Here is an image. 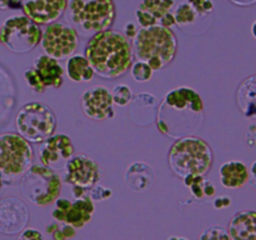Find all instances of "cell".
Wrapping results in <instances>:
<instances>
[{"label": "cell", "mask_w": 256, "mask_h": 240, "mask_svg": "<svg viewBox=\"0 0 256 240\" xmlns=\"http://www.w3.org/2000/svg\"><path fill=\"white\" fill-rule=\"evenodd\" d=\"M90 190V194L88 196L92 200V202H102V200L108 199L109 196H112V189L109 188H104L102 185H95Z\"/></svg>", "instance_id": "33"}, {"label": "cell", "mask_w": 256, "mask_h": 240, "mask_svg": "<svg viewBox=\"0 0 256 240\" xmlns=\"http://www.w3.org/2000/svg\"><path fill=\"white\" fill-rule=\"evenodd\" d=\"M182 180H184L185 186L189 188L192 196L196 199H204V198L209 199V198L214 196L216 192L212 182L205 179L202 175H189Z\"/></svg>", "instance_id": "26"}, {"label": "cell", "mask_w": 256, "mask_h": 240, "mask_svg": "<svg viewBox=\"0 0 256 240\" xmlns=\"http://www.w3.org/2000/svg\"><path fill=\"white\" fill-rule=\"evenodd\" d=\"M24 78L25 82H28V85H29V88L32 90L34 94H42V92L46 90V88H45L44 85H42V82H40L39 76H38L34 68H29V69L25 70Z\"/></svg>", "instance_id": "30"}, {"label": "cell", "mask_w": 256, "mask_h": 240, "mask_svg": "<svg viewBox=\"0 0 256 240\" xmlns=\"http://www.w3.org/2000/svg\"><path fill=\"white\" fill-rule=\"evenodd\" d=\"M158 24L162 25V26L170 28V29H172V25H175V19H174V15H172V12H166V14H165L164 16L159 20V22H158Z\"/></svg>", "instance_id": "37"}, {"label": "cell", "mask_w": 256, "mask_h": 240, "mask_svg": "<svg viewBox=\"0 0 256 240\" xmlns=\"http://www.w3.org/2000/svg\"><path fill=\"white\" fill-rule=\"evenodd\" d=\"M220 182L228 189H239L249 182L250 172L246 165L238 160L226 162L220 166Z\"/></svg>", "instance_id": "21"}, {"label": "cell", "mask_w": 256, "mask_h": 240, "mask_svg": "<svg viewBox=\"0 0 256 240\" xmlns=\"http://www.w3.org/2000/svg\"><path fill=\"white\" fill-rule=\"evenodd\" d=\"M68 0H22V10L38 25L56 22L66 10Z\"/></svg>", "instance_id": "16"}, {"label": "cell", "mask_w": 256, "mask_h": 240, "mask_svg": "<svg viewBox=\"0 0 256 240\" xmlns=\"http://www.w3.org/2000/svg\"><path fill=\"white\" fill-rule=\"evenodd\" d=\"M66 74L74 82H88L94 78V70L84 55H72L68 60Z\"/></svg>", "instance_id": "25"}, {"label": "cell", "mask_w": 256, "mask_h": 240, "mask_svg": "<svg viewBox=\"0 0 256 240\" xmlns=\"http://www.w3.org/2000/svg\"><path fill=\"white\" fill-rule=\"evenodd\" d=\"M58 120L48 105L32 102L22 105L15 116L18 134L29 142H42L54 135Z\"/></svg>", "instance_id": "8"}, {"label": "cell", "mask_w": 256, "mask_h": 240, "mask_svg": "<svg viewBox=\"0 0 256 240\" xmlns=\"http://www.w3.org/2000/svg\"><path fill=\"white\" fill-rule=\"evenodd\" d=\"M29 209L20 199L6 196L0 199V232L14 235L26 228Z\"/></svg>", "instance_id": "14"}, {"label": "cell", "mask_w": 256, "mask_h": 240, "mask_svg": "<svg viewBox=\"0 0 256 240\" xmlns=\"http://www.w3.org/2000/svg\"><path fill=\"white\" fill-rule=\"evenodd\" d=\"M178 54V39L170 28L156 24L142 28L134 38V54L139 62H144L152 70H162L175 59Z\"/></svg>", "instance_id": "3"}, {"label": "cell", "mask_w": 256, "mask_h": 240, "mask_svg": "<svg viewBox=\"0 0 256 240\" xmlns=\"http://www.w3.org/2000/svg\"><path fill=\"white\" fill-rule=\"evenodd\" d=\"M64 182L72 186H80L85 190L92 189L102 178V168L96 162L86 155L72 156L64 168Z\"/></svg>", "instance_id": "12"}, {"label": "cell", "mask_w": 256, "mask_h": 240, "mask_svg": "<svg viewBox=\"0 0 256 240\" xmlns=\"http://www.w3.org/2000/svg\"><path fill=\"white\" fill-rule=\"evenodd\" d=\"M132 78L136 82H146L152 78L154 70L144 62H136L135 64H132Z\"/></svg>", "instance_id": "28"}, {"label": "cell", "mask_w": 256, "mask_h": 240, "mask_svg": "<svg viewBox=\"0 0 256 240\" xmlns=\"http://www.w3.org/2000/svg\"><path fill=\"white\" fill-rule=\"evenodd\" d=\"M85 194H86V190L85 189H82V188L80 186H72V195H74L75 199H76V198L84 196Z\"/></svg>", "instance_id": "42"}, {"label": "cell", "mask_w": 256, "mask_h": 240, "mask_svg": "<svg viewBox=\"0 0 256 240\" xmlns=\"http://www.w3.org/2000/svg\"><path fill=\"white\" fill-rule=\"evenodd\" d=\"M34 152L28 140L15 132L0 134V174L2 184H14L32 165Z\"/></svg>", "instance_id": "6"}, {"label": "cell", "mask_w": 256, "mask_h": 240, "mask_svg": "<svg viewBox=\"0 0 256 240\" xmlns=\"http://www.w3.org/2000/svg\"><path fill=\"white\" fill-rule=\"evenodd\" d=\"M255 166H256V162H254L252 165V169L249 172H252V176H249V182H252V186H255Z\"/></svg>", "instance_id": "44"}, {"label": "cell", "mask_w": 256, "mask_h": 240, "mask_svg": "<svg viewBox=\"0 0 256 240\" xmlns=\"http://www.w3.org/2000/svg\"><path fill=\"white\" fill-rule=\"evenodd\" d=\"M42 29L25 15H12L0 26V44L15 54H25L39 45Z\"/></svg>", "instance_id": "9"}, {"label": "cell", "mask_w": 256, "mask_h": 240, "mask_svg": "<svg viewBox=\"0 0 256 240\" xmlns=\"http://www.w3.org/2000/svg\"><path fill=\"white\" fill-rule=\"evenodd\" d=\"M52 238H54V240H66L64 234H62V232L60 230V226H58V229L52 232Z\"/></svg>", "instance_id": "43"}, {"label": "cell", "mask_w": 256, "mask_h": 240, "mask_svg": "<svg viewBox=\"0 0 256 240\" xmlns=\"http://www.w3.org/2000/svg\"><path fill=\"white\" fill-rule=\"evenodd\" d=\"M32 68L35 69L40 82H42L45 88L52 86L54 89L62 88V82H64V80H62L64 69L60 65L59 60H55L48 55L42 54L34 60V66Z\"/></svg>", "instance_id": "18"}, {"label": "cell", "mask_w": 256, "mask_h": 240, "mask_svg": "<svg viewBox=\"0 0 256 240\" xmlns=\"http://www.w3.org/2000/svg\"><path fill=\"white\" fill-rule=\"evenodd\" d=\"M169 240H189L186 238H182V236H170Z\"/></svg>", "instance_id": "46"}, {"label": "cell", "mask_w": 256, "mask_h": 240, "mask_svg": "<svg viewBox=\"0 0 256 240\" xmlns=\"http://www.w3.org/2000/svg\"><path fill=\"white\" fill-rule=\"evenodd\" d=\"M112 92L102 85L89 88L82 96V109L88 118L96 122L114 116Z\"/></svg>", "instance_id": "15"}, {"label": "cell", "mask_w": 256, "mask_h": 240, "mask_svg": "<svg viewBox=\"0 0 256 240\" xmlns=\"http://www.w3.org/2000/svg\"><path fill=\"white\" fill-rule=\"evenodd\" d=\"M212 205H214L216 209H224V208H228L232 205V198L219 196V198H216V199H214Z\"/></svg>", "instance_id": "36"}, {"label": "cell", "mask_w": 256, "mask_h": 240, "mask_svg": "<svg viewBox=\"0 0 256 240\" xmlns=\"http://www.w3.org/2000/svg\"><path fill=\"white\" fill-rule=\"evenodd\" d=\"M232 4L239 5V6H250V5H254L256 0H230Z\"/></svg>", "instance_id": "41"}, {"label": "cell", "mask_w": 256, "mask_h": 240, "mask_svg": "<svg viewBox=\"0 0 256 240\" xmlns=\"http://www.w3.org/2000/svg\"><path fill=\"white\" fill-rule=\"evenodd\" d=\"M186 2L202 19L209 16L214 12V4H212V0H186Z\"/></svg>", "instance_id": "31"}, {"label": "cell", "mask_w": 256, "mask_h": 240, "mask_svg": "<svg viewBox=\"0 0 256 240\" xmlns=\"http://www.w3.org/2000/svg\"><path fill=\"white\" fill-rule=\"evenodd\" d=\"M174 4V0H142L135 12L138 22L142 28L156 25L166 12H172Z\"/></svg>", "instance_id": "19"}, {"label": "cell", "mask_w": 256, "mask_h": 240, "mask_svg": "<svg viewBox=\"0 0 256 240\" xmlns=\"http://www.w3.org/2000/svg\"><path fill=\"white\" fill-rule=\"evenodd\" d=\"M199 240H230V236L222 226H210L202 232Z\"/></svg>", "instance_id": "32"}, {"label": "cell", "mask_w": 256, "mask_h": 240, "mask_svg": "<svg viewBox=\"0 0 256 240\" xmlns=\"http://www.w3.org/2000/svg\"><path fill=\"white\" fill-rule=\"evenodd\" d=\"M58 226H59V225H58L56 222H52V224L48 225V226H46V232H52H52H54L55 230L58 229Z\"/></svg>", "instance_id": "45"}, {"label": "cell", "mask_w": 256, "mask_h": 240, "mask_svg": "<svg viewBox=\"0 0 256 240\" xmlns=\"http://www.w3.org/2000/svg\"><path fill=\"white\" fill-rule=\"evenodd\" d=\"M204 102L192 88L180 86L168 92L156 109V126L162 134L176 140L200 129Z\"/></svg>", "instance_id": "1"}, {"label": "cell", "mask_w": 256, "mask_h": 240, "mask_svg": "<svg viewBox=\"0 0 256 240\" xmlns=\"http://www.w3.org/2000/svg\"><path fill=\"white\" fill-rule=\"evenodd\" d=\"M228 234L230 240H256L255 210L236 212L230 219Z\"/></svg>", "instance_id": "20"}, {"label": "cell", "mask_w": 256, "mask_h": 240, "mask_svg": "<svg viewBox=\"0 0 256 240\" xmlns=\"http://www.w3.org/2000/svg\"><path fill=\"white\" fill-rule=\"evenodd\" d=\"M54 202L55 206L52 209V216L56 222L72 225L75 229L88 224L94 214V202L88 196V194L82 198H76L72 202L64 198H58Z\"/></svg>", "instance_id": "11"}, {"label": "cell", "mask_w": 256, "mask_h": 240, "mask_svg": "<svg viewBox=\"0 0 256 240\" xmlns=\"http://www.w3.org/2000/svg\"><path fill=\"white\" fill-rule=\"evenodd\" d=\"M132 98V89L125 84L116 85V86H114V89L112 92V102L119 105V106H126V105H129Z\"/></svg>", "instance_id": "29"}, {"label": "cell", "mask_w": 256, "mask_h": 240, "mask_svg": "<svg viewBox=\"0 0 256 240\" xmlns=\"http://www.w3.org/2000/svg\"><path fill=\"white\" fill-rule=\"evenodd\" d=\"M169 165L180 179L189 175H206L212 166V150L202 138L189 135L175 140L169 150Z\"/></svg>", "instance_id": "4"}, {"label": "cell", "mask_w": 256, "mask_h": 240, "mask_svg": "<svg viewBox=\"0 0 256 240\" xmlns=\"http://www.w3.org/2000/svg\"><path fill=\"white\" fill-rule=\"evenodd\" d=\"M20 192L32 204L46 206L60 196L62 178L45 165H32L20 178Z\"/></svg>", "instance_id": "7"}, {"label": "cell", "mask_w": 256, "mask_h": 240, "mask_svg": "<svg viewBox=\"0 0 256 240\" xmlns=\"http://www.w3.org/2000/svg\"><path fill=\"white\" fill-rule=\"evenodd\" d=\"M246 140H248V144H249V146L252 148V149H254L255 142H256V126L254 124H252V126L249 128V130H248Z\"/></svg>", "instance_id": "39"}, {"label": "cell", "mask_w": 256, "mask_h": 240, "mask_svg": "<svg viewBox=\"0 0 256 240\" xmlns=\"http://www.w3.org/2000/svg\"><path fill=\"white\" fill-rule=\"evenodd\" d=\"M16 240H44V236H42V232L38 229H35V228H24V229L20 232Z\"/></svg>", "instance_id": "34"}, {"label": "cell", "mask_w": 256, "mask_h": 240, "mask_svg": "<svg viewBox=\"0 0 256 240\" xmlns=\"http://www.w3.org/2000/svg\"><path fill=\"white\" fill-rule=\"evenodd\" d=\"M2 188V174H0V189Z\"/></svg>", "instance_id": "47"}, {"label": "cell", "mask_w": 256, "mask_h": 240, "mask_svg": "<svg viewBox=\"0 0 256 240\" xmlns=\"http://www.w3.org/2000/svg\"><path fill=\"white\" fill-rule=\"evenodd\" d=\"M156 98L149 92H142L132 98L128 115L135 125L149 126L156 119Z\"/></svg>", "instance_id": "17"}, {"label": "cell", "mask_w": 256, "mask_h": 240, "mask_svg": "<svg viewBox=\"0 0 256 240\" xmlns=\"http://www.w3.org/2000/svg\"><path fill=\"white\" fill-rule=\"evenodd\" d=\"M85 55L94 74L104 79L122 76L132 64V46L122 32L106 29L90 36Z\"/></svg>", "instance_id": "2"}, {"label": "cell", "mask_w": 256, "mask_h": 240, "mask_svg": "<svg viewBox=\"0 0 256 240\" xmlns=\"http://www.w3.org/2000/svg\"><path fill=\"white\" fill-rule=\"evenodd\" d=\"M175 19V25L182 29L184 32H189L192 30V28L195 26L196 22L199 19H202L199 15L195 12V10L190 6L189 2L185 0V2H179L176 5V9L172 12Z\"/></svg>", "instance_id": "27"}, {"label": "cell", "mask_w": 256, "mask_h": 240, "mask_svg": "<svg viewBox=\"0 0 256 240\" xmlns=\"http://www.w3.org/2000/svg\"><path fill=\"white\" fill-rule=\"evenodd\" d=\"M236 102L246 118L256 115V75H250L240 82L236 90Z\"/></svg>", "instance_id": "24"}, {"label": "cell", "mask_w": 256, "mask_h": 240, "mask_svg": "<svg viewBox=\"0 0 256 240\" xmlns=\"http://www.w3.org/2000/svg\"><path fill=\"white\" fill-rule=\"evenodd\" d=\"M136 32L138 30H136V26H135V24H132V22H128V24L125 25V36H126L128 39H134Z\"/></svg>", "instance_id": "40"}, {"label": "cell", "mask_w": 256, "mask_h": 240, "mask_svg": "<svg viewBox=\"0 0 256 240\" xmlns=\"http://www.w3.org/2000/svg\"><path fill=\"white\" fill-rule=\"evenodd\" d=\"M68 18L82 36L110 29L116 16L112 0H68Z\"/></svg>", "instance_id": "5"}, {"label": "cell", "mask_w": 256, "mask_h": 240, "mask_svg": "<svg viewBox=\"0 0 256 240\" xmlns=\"http://www.w3.org/2000/svg\"><path fill=\"white\" fill-rule=\"evenodd\" d=\"M22 8V0H0V10H14Z\"/></svg>", "instance_id": "35"}, {"label": "cell", "mask_w": 256, "mask_h": 240, "mask_svg": "<svg viewBox=\"0 0 256 240\" xmlns=\"http://www.w3.org/2000/svg\"><path fill=\"white\" fill-rule=\"evenodd\" d=\"M16 100V89L12 78L0 65V124L10 116Z\"/></svg>", "instance_id": "23"}, {"label": "cell", "mask_w": 256, "mask_h": 240, "mask_svg": "<svg viewBox=\"0 0 256 240\" xmlns=\"http://www.w3.org/2000/svg\"><path fill=\"white\" fill-rule=\"evenodd\" d=\"M62 224L64 225L60 226V230H62V234H64L65 239H72V238L76 235V229H75L74 226H72V225L65 224V222H62Z\"/></svg>", "instance_id": "38"}, {"label": "cell", "mask_w": 256, "mask_h": 240, "mask_svg": "<svg viewBox=\"0 0 256 240\" xmlns=\"http://www.w3.org/2000/svg\"><path fill=\"white\" fill-rule=\"evenodd\" d=\"M39 44L45 55L55 60H62L74 55L79 45V36L72 25L54 22L46 25Z\"/></svg>", "instance_id": "10"}, {"label": "cell", "mask_w": 256, "mask_h": 240, "mask_svg": "<svg viewBox=\"0 0 256 240\" xmlns=\"http://www.w3.org/2000/svg\"><path fill=\"white\" fill-rule=\"evenodd\" d=\"M154 180V172L146 162H132L126 170L125 182L126 185L135 192H144L150 189Z\"/></svg>", "instance_id": "22"}, {"label": "cell", "mask_w": 256, "mask_h": 240, "mask_svg": "<svg viewBox=\"0 0 256 240\" xmlns=\"http://www.w3.org/2000/svg\"><path fill=\"white\" fill-rule=\"evenodd\" d=\"M74 152L75 148L72 139L65 134H56L42 142L38 155L42 165L52 170H62L74 156Z\"/></svg>", "instance_id": "13"}]
</instances>
